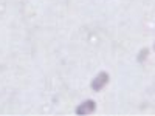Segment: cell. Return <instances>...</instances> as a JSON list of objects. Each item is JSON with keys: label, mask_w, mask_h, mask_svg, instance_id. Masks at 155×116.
<instances>
[{"label": "cell", "mask_w": 155, "mask_h": 116, "mask_svg": "<svg viewBox=\"0 0 155 116\" xmlns=\"http://www.w3.org/2000/svg\"><path fill=\"white\" fill-rule=\"evenodd\" d=\"M147 53H149V50H147V48H143V50L140 51V54H138V60L143 62V60L147 57Z\"/></svg>", "instance_id": "3"}, {"label": "cell", "mask_w": 155, "mask_h": 116, "mask_svg": "<svg viewBox=\"0 0 155 116\" xmlns=\"http://www.w3.org/2000/svg\"><path fill=\"white\" fill-rule=\"evenodd\" d=\"M109 82V73L106 71H101L95 79L92 81V88H93V92H101L102 88H104Z\"/></svg>", "instance_id": "1"}, {"label": "cell", "mask_w": 155, "mask_h": 116, "mask_svg": "<svg viewBox=\"0 0 155 116\" xmlns=\"http://www.w3.org/2000/svg\"><path fill=\"white\" fill-rule=\"evenodd\" d=\"M95 108H96L95 101H92V99H87V101H84V102H82V104L78 105L76 113H78V114H88V113L95 111Z\"/></svg>", "instance_id": "2"}]
</instances>
